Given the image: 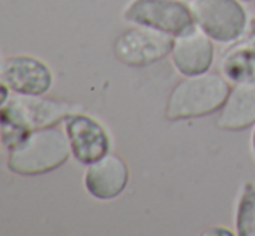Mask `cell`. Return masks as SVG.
Segmentation results:
<instances>
[{
  "mask_svg": "<svg viewBox=\"0 0 255 236\" xmlns=\"http://www.w3.org/2000/svg\"><path fill=\"white\" fill-rule=\"evenodd\" d=\"M198 30L215 44L231 45L243 38L250 17L240 0H188Z\"/></svg>",
  "mask_w": 255,
  "mask_h": 236,
  "instance_id": "4",
  "label": "cell"
},
{
  "mask_svg": "<svg viewBox=\"0 0 255 236\" xmlns=\"http://www.w3.org/2000/svg\"><path fill=\"white\" fill-rule=\"evenodd\" d=\"M0 78L16 94L44 96L52 85V73L40 59L31 56H14L5 59Z\"/></svg>",
  "mask_w": 255,
  "mask_h": 236,
  "instance_id": "9",
  "label": "cell"
},
{
  "mask_svg": "<svg viewBox=\"0 0 255 236\" xmlns=\"http://www.w3.org/2000/svg\"><path fill=\"white\" fill-rule=\"evenodd\" d=\"M124 19L135 26L151 28L174 38L198 28L188 0H132L125 7Z\"/></svg>",
  "mask_w": 255,
  "mask_h": 236,
  "instance_id": "5",
  "label": "cell"
},
{
  "mask_svg": "<svg viewBox=\"0 0 255 236\" xmlns=\"http://www.w3.org/2000/svg\"><path fill=\"white\" fill-rule=\"evenodd\" d=\"M9 91L10 89L5 85V82L0 78V108H2V106L5 105L7 99H9Z\"/></svg>",
  "mask_w": 255,
  "mask_h": 236,
  "instance_id": "15",
  "label": "cell"
},
{
  "mask_svg": "<svg viewBox=\"0 0 255 236\" xmlns=\"http://www.w3.org/2000/svg\"><path fill=\"white\" fill-rule=\"evenodd\" d=\"M255 125V80L233 84L226 103L219 110L215 127L226 132H242Z\"/></svg>",
  "mask_w": 255,
  "mask_h": 236,
  "instance_id": "11",
  "label": "cell"
},
{
  "mask_svg": "<svg viewBox=\"0 0 255 236\" xmlns=\"http://www.w3.org/2000/svg\"><path fill=\"white\" fill-rule=\"evenodd\" d=\"M174 37L146 26H134L118 35L113 52L127 66L144 68L170 56Z\"/></svg>",
  "mask_w": 255,
  "mask_h": 236,
  "instance_id": "6",
  "label": "cell"
},
{
  "mask_svg": "<svg viewBox=\"0 0 255 236\" xmlns=\"http://www.w3.org/2000/svg\"><path fill=\"white\" fill-rule=\"evenodd\" d=\"M0 142H2V132H0Z\"/></svg>",
  "mask_w": 255,
  "mask_h": 236,
  "instance_id": "18",
  "label": "cell"
},
{
  "mask_svg": "<svg viewBox=\"0 0 255 236\" xmlns=\"http://www.w3.org/2000/svg\"><path fill=\"white\" fill-rule=\"evenodd\" d=\"M202 235L205 236H214V235H221V236H226V235H236V231H231V230H228V228H224V226H212V228H208V230H205Z\"/></svg>",
  "mask_w": 255,
  "mask_h": 236,
  "instance_id": "14",
  "label": "cell"
},
{
  "mask_svg": "<svg viewBox=\"0 0 255 236\" xmlns=\"http://www.w3.org/2000/svg\"><path fill=\"white\" fill-rule=\"evenodd\" d=\"M66 134L71 153L84 165L101 160L111 153V137L106 128L89 115L71 113L66 117Z\"/></svg>",
  "mask_w": 255,
  "mask_h": 236,
  "instance_id": "7",
  "label": "cell"
},
{
  "mask_svg": "<svg viewBox=\"0 0 255 236\" xmlns=\"http://www.w3.org/2000/svg\"><path fill=\"white\" fill-rule=\"evenodd\" d=\"M254 2H255V0H254Z\"/></svg>",
  "mask_w": 255,
  "mask_h": 236,
  "instance_id": "19",
  "label": "cell"
},
{
  "mask_svg": "<svg viewBox=\"0 0 255 236\" xmlns=\"http://www.w3.org/2000/svg\"><path fill=\"white\" fill-rule=\"evenodd\" d=\"M170 61L182 77L207 73L215 63V42L196 28L191 33L174 38Z\"/></svg>",
  "mask_w": 255,
  "mask_h": 236,
  "instance_id": "8",
  "label": "cell"
},
{
  "mask_svg": "<svg viewBox=\"0 0 255 236\" xmlns=\"http://www.w3.org/2000/svg\"><path fill=\"white\" fill-rule=\"evenodd\" d=\"M130 170L120 155L108 153L101 160L91 163L85 172V188L98 200H115L125 191Z\"/></svg>",
  "mask_w": 255,
  "mask_h": 236,
  "instance_id": "10",
  "label": "cell"
},
{
  "mask_svg": "<svg viewBox=\"0 0 255 236\" xmlns=\"http://www.w3.org/2000/svg\"><path fill=\"white\" fill-rule=\"evenodd\" d=\"M240 2H254V0H240Z\"/></svg>",
  "mask_w": 255,
  "mask_h": 236,
  "instance_id": "17",
  "label": "cell"
},
{
  "mask_svg": "<svg viewBox=\"0 0 255 236\" xmlns=\"http://www.w3.org/2000/svg\"><path fill=\"white\" fill-rule=\"evenodd\" d=\"M68 134L52 127H44L24 135L9 148L7 167L17 176H42L63 167L70 158Z\"/></svg>",
  "mask_w": 255,
  "mask_h": 236,
  "instance_id": "2",
  "label": "cell"
},
{
  "mask_svg": "<svg viewBox=\"0 0 255 236\" xmlns=\"http://www.w3.org/2000/svg\"><path fill=\"white\" fill-rule=\"evenodd\" d=\"M221 73L229 84L255 80V44L245 38L231 44L221 59Z\"/></svg>",
  "mask_w": 255,
  "mask_h": 236,
  "instance_id": "12",
  "label": "cell"
},
{
  "mask_svg": "<svg viewBox=\"0 0 255 236\" xmlns=\"http://www.w3.org/2000/svg\"><path fill=\"white\" fill-rule=\"evenodd\" d=\"M235 228L238 236H255V182H245L240 191Z\"/></svg>",
  "mask_w": 255,
  "mask_h": 236,
  "instance_id": "13",
  "label": "cell"
},
{
  "mask_svg": "<svg viewBox=\"0 0 255 236\" xmlns=\"http://www.w3.org/2000/svg\"><path fill=\"white\" fill-rule=\"evenodd\" d=\"M250 144H252V153L255 156V125H254V130H252V137H250Z\"/></svg>",
  "mask_w": 255,
  "mask_h": 236,
  "instance_id": "16",
  "label": "cell"
},
{
  "mask_svg": "<svg viewBox=\"0 0 255 236\" xmlns=\"http://www.w3.org/2000/svg\"><path fill=\"white\" fill-rule=\"evenodd\" d=\"M70 103L54 101L42 96L16 94L0 108V132L7 146H14L26 134L44 127H52L71 115Z\"/></svg>",
  "mask_w": 255,
  "mask_h": 236,
  "instance_id": "3",
  "label": "cell"
},
{
  "mask_svg": "<svg viewBox=\"0 0 255 236\" xmlns=\"http://www.w3.org/2000/svg\"><path fill=\"white\" fill-rule=\"evenodd\" d=\"M229 91L231 84L228 78L212 70L182 77L168 94L165 118L168 121H182L219 113Z\"/></svg>",
  "mask_w": 255,
  "mask_h": 236,
  "instance_id": "1",
  "label": "cell"
}]
</instances>
